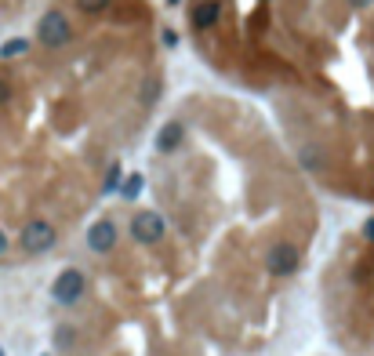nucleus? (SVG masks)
Returning <instances> with one entry per match:
<instances>
[{"label":"nucleus","instance_id":"obj_8","mask_svg":"<svg viewBox=\"0 0 374 356\" xmlns=\"http://www.w3.org/2000/svg\"><path fill=\"white\" fill-rule=\"evenodd\" d=\"M182 142H185L182 120H168V124H163V128L156 131V150H160V153H175V150H182Z\"/></svg>","mask_w":374,"mask_h":356},{"label":"nucleus","instance_id":"obj_16","mask_svg":"<svg viewBox=\"0 0 374 356\" xmlns=\"http://www.w3.org/2000/svg\"><path fill=\"white\" fill-rule=\"evenodd\" d=\"M163 44H168V48H175V44H178V37H175V29H163Z\"/></svg>","mask_w":374,"mask_h":356},{"label":"nucleus","instance_id":"obj_10","mask_svg":"<svg viewBox=\"0 0 374 356\" xmlns=\"http://www.w3.org/2000/svg\"><path fill=\"white\" fill-rule=\"evenodd\" d=\"M120 178H123V171H120V164L113 160L109 171H106V182H102V193H116L120 190Z\"/></svg>","mask_w":374,"mask_h":356},{"label":"nucleus","instance_id":"obj_17","mask_svg":"<svg viewBox=\"0 0 374 356\" xmlns=\"http://www.w3.org/2000/svg\"><path fill=\"white\" fill-rule=\"evenodd\" d=\"M363 237H367V240H370V244H374V218H370V222H367V225H363Z\"/></svg>","mask_w":374,"mask_h":356},{"label":"nucleus","instance_id":"obj_21","mask_svg":"<svg viewBox=\"0 0 374 356\" xmlns=\"http://www.w3.org/2000/svg\"><path fill=\"white\" fill-rule=\"evenodd\" d=\"M0 356H4V349H0Z\"/></svg>","mask_w":374,"mask_h":356},{"label":"nucleus","instance_id":"obj_5","mask_svg":"<svg viewBox=\"0 0 374 356\" xmlns=\"http://www.w3.org/2000/svg\"><path fill=\"white\" fill-rule=\"evenodd\" d=\"M265 265H269V273H273V277H290V273H298V265H302V251L290 240H280V244L269 247Z\"/></svg>","mask_w":374,"mask_h":356},{"label":"nucleus","instance_id":"obj_18","mask_svg":"<svg viewBox=\"0 0 374 356\" xmlns=\"http://www.w3.org/2000/svg\"><path fill=\"white\" fill-rule=\"evenodd\" d=\"M352 8H367V4H374V0H349Z\"/></svg>","mask_w":374,"mask_h":356},{"label":"nucleus","instance_id":"obj_6","mask_svg":"<svg viewBox=\"0 0 374 356\" xmlns=\"http://www.w3.org/2000/svg\"><path fill=\"white\" fill-rule=\"evenodd\" d=\"M120 233H116V222L113 218H98L91 229H88V247L95 251V255H109V251L116 247Z\"/></svg>","mask_w":374,"mask_h":356},{"label":"nucleus","instance_id":"obj_7","mask_svg":"<svg viewBox=\"0 0 374 356\" xmlns=\"http://www.w3.org/2000/svg\"><path fill=\"white\" fill-rule=\"evenodd\" d=\"M218 18H222V4H218V0H200V4L189 11L193 29H215Z\"/></svg>","mask_w":374,"mask_h":356},{"label":"nucleus","instance_id":"obj_11","mask_svg":"<svg viewBox=\"0 0 374 356\" xmlns=\"http://www.w3.org/2000/svg\"><path fill=\"white\" fill-rule=\"evenodd\" d=\"M55 342H58V349H62V352H69V349H73V342H76V331H73L69 324H62V327L55 331Z\"/></svg>","mask_w":374,"mask_h":356},{"label":"nucleus","instance_id":"obj_20","mask_svg":"<svg viewBox=\"0 0 374 356\" xmlns=\"http://www.w3.org/2000/svg\"><path fill=\"white\" fill-rule=\"evenodd\" d=\"M171 4H178V0H171Z\"/></svg>","mask_w":374,"mask_h":356},{"label":"nucleus","instance_id":"obj_3","mask_svg":"<svg viewBox=\"0 0 374 356\" xmlns=\"http://www.w3.org/2000/svg\"><path fill=\"white\" fill-rule=\"evenodd\" d=\"M128 229H131V240H135V244H142V247H156V244L163 240V233H168V222H163V215L149 211V207H142V211L131 215Z\"/></svg>","mask_w":374,"mask_h":356},{"label":"nucleus","instance_id":"obj_9","mask_svg":"<svg viewBox=\"0 0 374 356\" xmlns=\"http://www.w3.org/2000/svg\"><path fill=\"white\" fill-rule=\"evenodd\" d=\"M142 190H145V178H142L138 171H131V175L120 178V197L128 200V204H135V200L142 197Z\"/></svg>","mask_w":374,"mask_h":356},{"label":"nucleus","instance_id":"obj_15","mask_svg":"<svg viewBox=\"0 0 374 356\" xmlns=\"http://www.w3.org/2000/svg\"><path fill=\"white\" fill-rule=\"evenodd\" d=\"M11 98V88H8V80L4 77H0V106H4V102Z\"/></svg>","mask_w":374,"mask_h":356},{"label":"nucleus","instance_id":"obj_14","mask_svg":"<svg viewBox=\"0 0 374 356\" xmlns=\"http://www.w3.org/2000/svg\"><path fill=\"white\" fill-rule=\"evenodd\" d=\"M156 95H160V80H149V84H145V91H142V102L149 106V102H156Z\"/></svg>","mask_w":374,"mask_h":356},{"label":"nucleus","instance_id":"obj_13","mask_svg":"<svg viewBox=\"0 0 374 356\" xmlns=\"http://www.w3.org/2000/svg\"><path fill=\"white\" fill-rule=\"evenodd\" d=\"M76 8H80V11H88V15H98V11H106V8H109V0H76Z\"/></svg>","mask_w":374,"mask_h":356},{"label":"nucleus","instance_id":"obj_2","mask_svg":"<svg viewBox=\"0 0 374 356\" xmlns=\"http://www.w3.org/2000/svg\"><path fill=\"white\" fill-rule=\"evenodd\" d=\"M36 40L44 48H66L69 40H73V22H69V15L66 11H44L40 15V22H36Z\"/></svg>","mask_w":374,"mask_h":356},{"label":"nucleus","instance_id":"obj_22","mask_svg":"<svg viewBox=\"0 0 374 356\" xmlns=\"http://www.w3.org/2000/svg\"><path fill=\"white\" fill-rule=\"evenodd\" d=\"M44 356H48V352H44Z\"/></svg>","mask_w":374,"mask_h":356},{"label":"nucleus","instance_id":"obj_19","mask_svg":"<svg viewBox=\"0 0 374 356\" xmlns=\"http://www.w3.org/2000/svg\"><path fill=\"white\" fill-rule=\"evenodd\" d=\"M4 251H8V237H4V233H0V255H4Z\"/></svg>","mask_w":374,"mask_h":356},{"label":"nucleus","instance_id":"obj_4","mask_svg":"<svg viewBox=\"0 0 374 356\" xmlns=\"http://www.w3.org/2000/svg\"><path fill=\"white\" fill-rule=\"evenodd\" d=\"M84 291H88L84 273L69 265V269H62V273L55 277V284H51V298H55L58 305H76L80 298H84Z\"/></svg>","mask_w":374,"mask_h":356},{"label":"nucleus","instance_id":"obj_1","mask_svg":"<svg viewBox=\"0 0 374 356\" xmlns=\"http://www.w3.org/2000/svg\"><path fill=\"white\" fill-rule=\"evenodd\" d=\"M55 244H58V233H55V225L48 218H33V222L22 225V233H18V251L29 255V258L48 255Z\"/></svg>","mask_w":374,"mask_h":356},{"label":"nucleus","instance_id":"obj_12","mask_svg":"<svg viewBox=\"0 0 374 356\" xmlns=\"http://www.w3.org/2000/svg\"><path fill=\"white\" fill-rule=\"evenodd\" d=\"M26 48H29V44H26L22 37H18V40H8V44L0 48V55H4V58H15V55H26Z\"/></svg>","mask_w":374,"mask_h":356}]
</instances>
